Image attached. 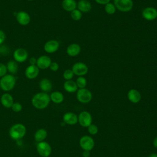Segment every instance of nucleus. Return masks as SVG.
<instances>
[{
	"label": "nucleus",
	"mask_w": 157,
	"mask_h": 157,
	"mask_svg": "<svg viewBox=\"0 0 157 157\" xmlns=\"http://www.w3.org/2000/svg\"><path fill=\"white\" fill-rule=\"evenodd\" d=\"M50 102V96L45 92H39L34 94L31 99L33 105L37 109L42 110L48 107Z\"/></svg>",
	"instance_id": "obj_1"
},
{
	"label": "nucleus",
	"mask_w": 157,
	"mask_h": 157,
	"mask_svg": "<svg viewBox=\"0 0 157 157\" xmlns=\"http://www.w3.org/2000/svg\"><path fill=\"white\" fill-rule=\"evenodd\" d=\"M26 129L24 124L17 123L11 126L9 134L10 137L13 140H19L22 139L26 134Z\"/></svg>",
	"instance_id": "obj_2"
},
{
	"label": "nucleus",
	"mask_w": 157,
	"mask_h": 157,
	"mask_svg": "<svg viewBox=\"0 0 157 157\" xmlns=\"http://www.w3.org/2000/svg\"><path fill=\"white\" fill-rule=\"evenodd\" d=\"M16 83V78L12 74H6L0 80V88L4 91L12 90Z\"/></svg>",
	"instance_id": "obj_3"
},
{
	"label": "nucleus",
	"mask_w": 157,
	"mask_h": 157,
	"mask_svg": "<svg viewBox=\"0 0 157 157\" xmlns=\"http://www.w3.org/2000/svg\"><path fill=\"white\" fill-rule=\"evenodd\" d=\"M113 4L117 9L122 12H128L133 7L132 0H113Z\"/></svg>",
	"instance_id": "obj_4"
},
{
	"label": "nucleus",
	"mask_w": 157,
	"mask_h": 157,
	"mask_svg": "<svg viewBox=\"0 0 157 157\" xmlns=\"http://www.w3.org/2000/svg\"><path fill=\"white\" fill-rule=\"evenodd\" d=\"M77 99L83 104H86L91 101L92 99V93L87 88H80L77 91Z\"/></svg>",
	"instance_id": "obj_5"
},
{
	"label": "nucleus",
	"mask_w": 157,
	"mask_h": 157,
	"mask_svg": "<svg viewBox=\"0 0 157 157\" xmlns=\"http://www.w3.org/2000/svg\"><path fill=\"white\" fill-rule=\"evenodd\" d=\"M36 149L38 154L42 157H48L52 153V147L50 145L45 141L37 142Z\"/></svg>",
	"instance_id": "obj_6"
},
{
	"label": "nucleus",
	"mask_w": 157,
	"mask_h": 157,
	"mask_svg": "<svg viewBox=\"0 0 157 157\" xmlns=\"http://www.w3.org/2000/svg\"><path fill=\"white\" fill-rule=\"evenodd\" d=\"M72 71L74 75L77 76H83L86 75L88 71V67L86 64L82 62H77L73 64Z\"/></svg>",
	"instance_id": "obj_7"
},
{
	"label": "nucleus",
	"mask_w": 157,
	"mask_h": 157,
	"mask_svg": "<svg viewBox=\"0 0 157 157\" xmlns=\"http://www.w3.org/2000/svg\"><path fill=\"white\" fill-rule=\"evenodd\" d=\"M80 146L83 150L90 151L94 146V141L92 137L89 136H82L79 141Z\"/></svg>",
	"instance_id": "obj_8"
},
{
	"label": "nucleus",
	"mask_w": 157,
	"mask_h": 157,
	"mask_svg": "<svg viewBox=\"0 0 157 157\" xmlns=\"http://www.w3.org/2000/svg\"><path fill=\"white\" fill-rule=\"evenodd\" d=\"M78 121L82 126L88 128L92 122L91 115L87 111H83L78 117Z\"/></svg>",
	"instance_id": "obj_9"
},
{
	"label": "nucleus",
	"mask_w": 157,
	"mask_h": 157,
	"mask_svg": "<svg viewBox=\"0 0 157 157\" xmlns=\"http://www.w3.org/2000/svg\"><path fill=\"white\" fill-rule=\"evenodd\" d=\"M142 16L147 21H153L157 18V10L153 7H145L142 12Z\"/></svg>",
	"instance_id": "obj_10"
},
{
	"label": "nucleus",
	"mask_w": 157,
	"mask_h": 157,
	"mask_svg": "<svg viewBox=\"0 0 157 157\" xmlns=\"http://www.w3.org/2000/svg\"><path fill=\"white\" fill-rule=\"evenodd\" d=\"M28 56V53L27 51L22 48H19L16 49L13 53V57L14 60L18 63L25 62Z\"/></svg>",
	"instance_id": "obj_11"
},
{
	"label": "nucleus",
	"mask_w": 157,
	"mask_h": 157,
	"mask_svg": "<svg viewBox=\"0 0 157 157\" xmlns=\"http://www.w3.org/2000/svg\"><path fill=\"white\" fill-rule=\"evenodd\" d=\"M59 47V43L56 40H50L44 44V50L48 53H53L56 52Z\"/></svg>",
	"instance_id": "obj_12"
},
{
	"label": "nucleus",
	"mask_w": 157,
	"mask_h": 157,
	"mask_svg": "<svg viewBox=\"0 0 157 157\" xmlns=\"http://www.w3.org/2000/svg\"><path fill=\"white\" fill-rule=\"evenodd\" d=\"M52 63L51 58L47 55H42L37 59L36 66L39 69H45L50 67Z\"/></svg>",
	"instance_id": "obj_13"
},
{
	"label": "nucleus",
	"mask_w": 157,
	"mask_h": 157,
	"mask_svg": "<svg viewBox=\"0 0 157 157\" xmlns=\"http://www.w3.org/2000/svg\"><path fill=\"white\" fill-rule=\"evenodd\" d=\"M16 19L17 22L23 26L27 25L29 23L31 18L29 15L25 11H20L17 13Z\"/></svg>",
	"instance_id": "obj_14"
},
{
	"label": "nucleus",
	"mask_w": 157,
	"mask_h": 157,
	"mask_svg": "<svg viewBox=\"0 0 157 157\" xmlns=\"http://www.w3.org/2000/svg\"><path fill=\"white\" fill-rule=\"evenodd\" d=\"M25 74L28 78L34 79L38 76L39 74V69L36 65H29L26 67Z\"/></svg>",
	"instance_id": "obj_15"
},
{
	"label": "nucleus",
	"mask_w": 157,
	"mask_h": 157,
	"mask_svg": "<svg viewBox=\"0 0 157 157\" xmlns=\"http://www.w3.org/2000/svg\"><path fill=\"white\" fill-rule=\"evenodd\" d=\"M128 100L132 103H138L141 99V94L140 92L136 89H131L127 94Z\"/></svg>",
	"instance_id": "obj_16"
},
{
	"label": "nucleus",
	"mask_w": 157,
	"mask_h": 157,
	"mask_svg": "<svg viewBox=\"0 0 157 157\" xmlns=\"http://www.w3.org/2000/svg\"><path fill=\"white\" fill-rule=\"evenodd\" d=\"M63 121L65 124L69 125L75 124L78 121V117L73 112H67L63 115Z\"/></svg>",
	"instance_id": "obj_17"
},
{
	"label": "nucleus",
	"mask_w": 157,
	"mask_h": 157,
	"mask_svg": "<svg viewBox=\"0 0 157 157\" xmlns=\"http://www.w3.org/2000/svg\"><path fill=\"white\" fill-rule=\"evenodd\" d=\"M77 7L82 13H88L91 10V4L88 0H79L77 2Z\"/></svg>",
	"instance_id": "obj_18"
},
{
	"label": "nucleus",
	"mask_w": 157,
	"mask_h": 157,
	"mask_svg": "<svg viewBox=\"0 0 157 157\" xmlns=\"http://www.w3.org/2000/svg\"><path fill=\"white\" fill-rule=\"evenodd\" d=\"M81 51V47L78 44L73 43L69 45L66 48L67 54L71 57H74L78 55Z\"/></svg>",
	"instance_id": "obj_19"
},
{
	"label": "nucleus",
	"mask_w": 157,
	"mask_h": 157,
	"mask_svg": "<svg viewBox=\"0 0 157 157\" xmlns=\"http://www.w3.org/2000/svg\"><path fill=\"white\" fill-rule=\"evenodd\" d=\"M1 104L6 108H11L13 102V98L12 96L9 93L3 94L0 99Z\"/></svg>",
	"instance_id": "obj_20"
},
{
	"label": "nucleus",
	"mask_w": 157,
	"mask_h": 157,
	"mask_svg": "<svg viewBox=\"0 0 157 157\" xmlns=\"http://www.w3.org/2000/svg\"><path fill=\"white\" fill-rule=\"evenodd\" d=\"M64 90L68 93H75L78 90V87L75 81L72 80H66L63 84Z\"/></svg>",
	"instance_id": "obj_21"
},
{
	"label": "nucleus",
	"mask_w": 157,
	"mask_h": 157,
	"mask_svg": "<svg viewBox=\"0 0 157 157\" xmlns=\"http://www.w3.org/2000/svg\"><path fill=\"white\" fill-rule=\"evenodd\" d=\"M61 6L63 9L67 12H71L77 9V2L75 0H63Z\"/></svg>",
	"instance_id": "obj_22"
},
{
	"label": "nucleus",
	"mask_w": 157,
	"mask_h": 157,
	"mask_svg": "<svg viewBox=\"0 0 157 157\" xmlns=\"http://www.w3.org/2000/svg\"><path fill=\"white\" fill-rule=\"evenodd\" d=\"M39 88L42 91V92L47 93L52 90V83L49 79L43 78L40 81Z\"/></svg>",
	"instance_id": "obj_23"
},
{
	"label": "nucleus",
	"mask_w": 157,
	"mask_h": 157,
	"mask_svg": "<svg viewBox=\"0 0 157 157\" xmlns=\"http://www.w3.org/2000/svg\"><path fill=\"white\" fill-rule=\"evenodd\" d=\"M47 131L44 128H40L37 129L34 135V140L37 142L44 141V140L47 138Z\"/></svg>",
	"instance_id": "obj_24"
},
{
	"label": "nucleus",
	"mask_w": 157,
	"mask_h": 157,
	"mask_svg": "<svg viewBox=\"0 0 157 157\" xmlns=\"http://www.w3.org/2000/svg\"><path fill=\"white\" fill-rule=\"evenodd\" d=\"M50 101L55 104H60L64 101V95L60 91H53L50 95Z\"/></svg>",
	"instance_id": "obj_25"
},
{
	"label": "nucleus",
	"mask_w": 157,
	"mask_h": 157,
	"mask_svg": "<svg viewBox=\"0 0 157 157\" xmlns=\"http://www.w3.org/2000/svg\"><path fill=\"white\" fill-rule=\"evenodd\" d=\"M7 71H9L10 74H16L18 71V64L17 62H16L15 60H10L9 61L7 64Z\"/></svg>",
	"instance_id": "obj_26"
},
{
	"label": "nucleus",
	"mask_w": 157,
	"mask_h": 157,
	"mask_svg": "<svg viewBox=\"0 0 157 157\" xmlns=\"http://www.w3.org/2000/svg\"><path fill=\"white\" fill-rule=\"evenodd\" d=\"M75 83L77 84V86L78 88H85L87 84V81L85 77L83 76H79L77 77Z\"/></svg>",
	"instance_id": "obj_27"
},
{
	"label": "nucleus",
	"mask_w": 157,
	"mask_h": 157,
	"mask_svg": "<svg viewBox=\"0 0 157 157\" xmlns=\"http://www.w3.org/2000/svg\"><path fill=\"white\" fill-rule=\"evenodd\" d=\"M116 10H117V9H116L114 4L111 3V2H109L107 4H105L104 6V10L109 15L114 14L116 12Z\"/></svg>",
	"instance_id": "obj_28"
},
{
	"label": "nucleus",
	"mask_w": 157,
	"mask_h": 157,
	"mask_svg": "<svg viewBox=\"0 0 157 157\" xmlns=\"http://www.w3.org/2000/svg\"><path fill=\"white\" fill-rule=\"evenodd\" d=\"M71 17L74 21H79L82 17V13L77 9L71 12Z\"/></svg>",
	"instance_id": "obj_29"
},
{
	"label": "nucleus",
	"mask_w": 157,
	"mask_h": 157,
	"mask_svg": "<svg viewBox=\"0 0 157 157\" xmlns=\"http://www.w3.org/2000/svg\"><path fill=\"white\" fill-rule=\"evenodd\" d=\"M63 78L66 80H72V78L74 77V74L72 72V69H66L63 72Z\"/></svg>",
	"instance_id": "obj_30"
},
{
	"label": "nucleus",
	"mask_w": 157,
	"mask_h": 157,
	"mask_svg": "<svg viewBox=\"0 0 157 157\" xmlns=\"http://www.w3.org/2000/svg\"><path fill=\"white\" fill-rule=\"evenodd\" d=\"M88 131L91 135H95L98 132V128L96 125L94 124H91L88 127Z\"/></svg>",
	"instance_id": "obj_31"
},
{
	"label": "nucleus",
	"mask_w": 157,
	"mask_h": 157,
	"mask_svg": "<svg viewBox=\"0 0 157 157\" xmlns=\"http://www.w3.org/2000/svg\"><path fill=\"white\" fill-rule=\"evenodd\" d=\"M22 108H23L22 105L20 102H13L12 107H11L12 110L15 112H20L22 110Z\"/></svg>",
	"instance_id": "obj_32"
},
{
	"label": "nucleus",
	"mask_w": 157,
	"mask_h": 157,
	"mask_svg": "<svg viewBox=\"0 0 157 157\" xmlns=\"http://www.w3.org/2000/svg\"><path fill=\"white\" fill-rule=\"evenodd\" d=\"M7 69V67L3 63H0V77H2L5 75H6Z\"/></svg>",
	"instance_id": "obj_33"
},
{
	"label": "nucleus",
	"mask_w": 157,
	"mask_h": 157,
	"mask_svg": "<svg viewBox=\"0 0 157 157\" xmlns=\"http://www.w3.org/2000/svg\"><path fill=\"white\" fill-rule=\"evenodd\" d=\"M49 68L52 71H54V72L57 71L59 69V64L56 62H52Z\"/></svg>",
	"instance_id": "obj_34"
},
{
	"label": "nucleus",
	"mask_w": 157,
	"mask_h": 157,
	"mask_svg": "<svg viewBox=\"0 0 157 157\" xmlns=\"http://www.w3.org/2000/svg\"><path fill=\"white\" fill-rule=\"evenodd\" d=\"M6 39V34L4 32L0 29V45L2 44Z\"/></svg>",
	"instance_id": "obj_35"
},
{
	"label": "nucleus",
	"mask_w": 157,
	"mask_h": 157,
	"mask_svg": "<svg viewBox=\"0 0 157 157\" xmlns=\"http://www.w3.org/2000/svg\"><path fill=\"white\" fill-rule=\"evenodd\" d=\"M94 1H95L96 3L99 4L104 5V6H105V4L109 3L110 1V0H94Z\"/></svg>",
	"instance_id": "obj_36"
},
{
	"label": "nucleus",
	"mask_w": 157,
	"mask_h": 157,
	"mask_svg": "<svg viewBox=\"0 0 157 157\" xmlns=\"http://www.w3.org/2000/svg\"><path fill=\"white\" fill-rule=\"evenodd\" d=\"M36 62H37V59L34 57H31L29 59V63L30 65H36Z\"/></svg>",
	"instance_id": "obj_37"
},
{
	"label": "nucleus",
	"mask_w": 157,
	"mask_h": 157,
	"mask_svg": "<svg viewBox=\"0 0 157 157\" xmlns=\"http://www.w3.org/2000/svg\"><path fill=\"white\" fill-rule=\"evenodd\" d=\"M90 151L87 150H84L83 152V157H90Z\"/></svg>",
	"instance_id": "obj_38"
},
{
	"label": "nucleus",
	"mask_w": 157,
	"mask_h": 157,
	"mask_svg": "<svg viewBox=\"0 0 157 157\" xmlns=\"http://www.w3.org/2000/svg\"><path fill=\"white\" fill-rule=\"evenodd\" d=\"M153 146L157 148V136L153 139Z\"/></svg>",
	"instance_id": "obj_39"
},
{
	"label": "nucleus",
	"mask_w": 157,
	"mask_h": 157,
	"mask_svg": "<svg viewBox=\"0 0 157 157\" xmlns=\"http://www.w3.org/2000/svg\"><path fill=\"white\" fill-rule=\"evenodd\" d=\"M148 157H157V153H151Z\"/></svg>",
	"instance_id": "obj_40"
},
{
	"label": "nucleus",
	"mask_w": 157,
	"mask_h": 157,
	"mask_svg": "<svg viewBox=\"0 0 157 157\" xmlns=\"http://www.w3.org/2000/svg\"><path fill=\"white\" fill-rule=\"evenodd\" d=\"M27 1H33V0H27Z\"/></svg>",
	"instance_id": "obj_41"
},
{
	"label": "nucleus",
	"mask_w": 157,
	"mask_h": 157,
	"mask_svg": "<svg viewBox=\"0 0 157 157\" xmlns=\"http://www.w3.org/2000/svg\"><path fill=\"white\" fill-rule=\"evenodd\" d=\"M0 52H1V50H0Z\"/></svg>",
	"instance_id": "obj_42"
}]
</instances>
